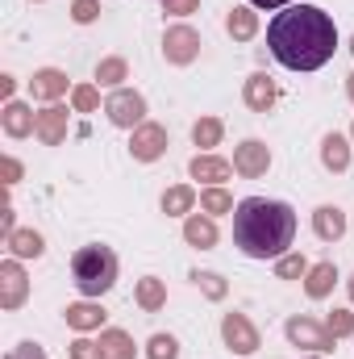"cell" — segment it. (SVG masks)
<instances>
[{
  "instance_id": "1",
  "label": "cell",
  "mask_w": 354,
  "mask_h": 359,
  "mask_svg": "<svg viewBox=\"0 0 354 359\" xmlns=\"http://www.w3.org/2000/svg\"><path fill=\"white\" fill-rule=\"evenodd\" d=\"M267 46L288 72H317L338 50V25L317 4H288L267 25Z\"/></svg>"
},
{
  "instance_id": "2",
  "label": "cell",
  "mask_w": 354,
  "mask_h": 359,
  "mask_svg": "<svg viewBox=\"0 0 354 359\" xmlns=\"http://www.w3.org/2000/svg\"><path fill=\"white\" fill-rule=\"evenodd\" d=\"M296 238V209L288 201L246 196L234 209V243L246 259H279Z\"/></svg>"
},
{
  "instance_id": "3",
  "label": "cell",
  "mask_w": 354,
  "mask_h": 359,
  "mask_svg": "<svg viewBox=\"0 0 354 359\" xmlns=\"http://www.w3.org/2000/svg\"><path fill=\"white\" fill-rule=\"evenodd\" d=\"M71 276H76V288L84 292V297H104L113 284H117V255H113V247H104V243H88V247H80L76 255H71Z\"/></svg>"
},
{
  "instance_id": "4",
  "label": "cell",
  "mask_w": 354,
  "mask_h": 359,
  "mask_svg": "<svg viewBox=\"0 0 354 359\" xmlns=\"http://www.w3.org/2000/svg\"><path fill=\"white\" fill-rule=\"evenodd\" d=\"M283 334H288V343H292V347H304V351H317V355H325V351H334V347H338V339L325 330V322L304 318V313L288 318V322H283Z\"/></svg>"
},
{
  "instance_id": "5",
  "label": "cell",
  "mask_w": 354,
  "mask_h": 359,
  "mask_svg": "<svg viewBox=\"0 0 354 359\" xmlns=\"http://www.w3.org/2000/svg\"><path fill=\"white\" fill-rule=\"evenodd\" d=\"M221 339H225V347L234 351V355H255L259 347H263V334H259V326L246 318V313H225L221 318Z\"/></svg>"
},
{
  "instance_id": "6",
  "label": "cell",
  "mask_w": 354,
  "mask_h": 359,
  "mask_svg": "<svg viewBox=\"0 0 354 359\" xmlns=\"http://www.w3.org/2000/svg\"><path fill=\"white\" fill-rule=\"evenodd\" d=\"M104 113H108L113 126H121V130H138V126L146 121V96L134 92V88H117L108 100H104Z\"/></svg>"
},
{
  "instance_id": "7",
  "label": "cell",
  "mask_w": 354,
  "mask_h": 359,
  "mask_svg": "<svg viewBox=\"0 0 354 359\" xmlns=\"http://www.w3.org/2000/svg\"><path fill=\"white\" fill-rule=\"evenodd\" d=\"M196 55H200V34H196L192 25H171V29L163 34V59H167L171 67L196 63Z\"/></svg>"
},
{
  "instance_id": "8",
  "label": "cell",
  "mask_w": 354,
  "mask_h": 359,
  "mask_svg": "<svg viewBox=\"0 0 354 359\" xmlns=\"http://www.w3.org/2000/svg\"><path fill=\"white\" fill-rule=\"evenodd\" d=\"M129 155H134L138 163H155V159H163V155H167V126H159V121H142V126L134 130V138H129Z\"/></svg>"
},
{
  "instance_id": "9",
  "label": "cell",
  "mask_w": 354,
  "mask_h": 359,
  "mask_svg": "<svg viewBox=\"0 0 354 359\" xmlns=\"http://www.w3.org/2000/svg\"><path fill=\"white\" fill-rule=\"evenodd\" d=\"M29 301V276L21 268V259H4L0 264V309H21Z\"/></svg>"
},
{
  "instance_id": "10",
  "label": "cell",
  "mask_w": 354,
  "mask_h": 359,
  "mask_svg": "<svg viewBox=\"0 0 354 359\" xmlns=\"http://www.w3.org/2000/svg\"><path fill=\"white\" fill-rule=\"evenodd\" d=\"M267 168H271V147L259 142V138H246V142L234 151V172H238L242 180L267 176Z\"/></svg>"
},
{
  "instance_id": "11",
  "label": "cell",
  "mask_w": 354,
  "mask_h": 359,
  "mask_svg": "<svg viewBox=\"0 0 354 359\" xmlns=\"http://www.w3.org/2000/svg\"><path fill=\"white\" fill-rule=\"evenodd\" d=\"M67 130H71V113H67V104H46V109L38 113V130H34V138H38L42 147H59V142L67 138Z\"/></svg>"
},
{
  "instance_id": "12",
  "label": "cell",
  "mask_w": 354,
  "mask_h": 359,
  "mask_svg": "<svg viewBox=\"0 0 354 359\" xmlns=\"http://www.w3.org/2000/svg\"><path fill=\"white\" fill-rule=\"evenodd\" d=\"M242 100H246L250 113H271L275 100H279V84H275L267 72H255V76L242 84Z\"/></svg>"
},
{
  "instance_id": "13",
  "label": "cell",
  "mask_w": 354,
  "mask_h": 359,
  "mask_svg": "<svg viewBox=\"0 0 354 359\" xmlns=\"http://www.w3.org/2000/svg\"><path fill=\"white\" fill-rule=\"evenodd\" d=\"M0 126H4L8 138H29V134L38 130V113H34L29 104H21V100H4V109H0Z\"/></svg>"
},
{
  "instance_id": "14",
  "label": "cell",
  "mask_w": 354,
  "mask_h": 359,
  "mask_svg": "<svg viewBox=\"0 0 354 359\" xmlns=\"http://www.w3.org/2000/svg\"><path fill=\"white\" fill-rule=\"evenodd\" d=\"M67 72H59V67H38L34 72V80H29V92H34V100H46V104H59V96H67Z\"/></svg>"
},
{
  "instance_id": "15",
  "label": "cell",
  "mask_w": 354,
  "mask_h": 359,
  "mask_svg": "<svg viewBox=\"0 0 354 359\" xmlns=\"http://www.w3.org/2000/svg\"><path fill=\"white\" fill-rule=\"evenodd\" d=\"M187 176L204 180L208 188H221L225 180L234 176V163H229V159H221V155H196V159L187 163Z\"/></svg>"
},
{
  "instance_id": "16",
  "label": "cell",
  "mask_w": 354,
  "mask_h": 359,
  "mask_svg": "<svg viewBox=\"0 0 354 359\" xmlns=\"http://www.w3.org/2000/svg\"><path fill=\"white\" fill-rule=\"evenodd\" d=\"M63 318H67V326H71V330H76V334H88V330H104V318H108V313H104V309H100V301H76V305H67V313H63Z\"/></svg>"
},
{
  "instance_id": "17",
  "label": "cell",
  "mask_w": 354,
  "mask_h": 359,
  "mask_svg": "<svg viewBox=\"0 0 354 359\" xmlns=\"http://www.w3.org/2000/svg\"><path fill=\"white\" fill-rule=\"evenodd\" d=\"M183 243L196 247V251H213L217 247V222L208 213H187L183 222Z\"/></svg>"
},
{
  "instance_id": "18",
  "label": "cell",
  "mask_w": 354,
  "mask_h": 359,
  "mask_svg": "<svg viewBox=\"0 0 354 359\" xmlns=\"http://www.w3.org/2000/svg\"><path fill=\"white\" fill-rule=\"evenodd\" d=\"M225 29H229L234 42H250V38L259 34V8H255V4L229 8V13H225Z\"/></svg>"
},
{
  "instance_id": "19",
  "label": "cell",
  "mask_w": 354,
  "mask_h": 359,
  "mask_svg": "<svg viewBox=\"0 0 354 359\" xmlns=\"http://www.w3.org/2000/svg\"><path fill=\"white\" fill-rule=\"evenodd\" d=\"M313 230H317L321 243H338V238L346 234V213H342L338 205H321V209L313 213Z\"/></svg>"
},
{
  "instance_id": "20",
  "label": "cell",
  "mask_w": 354,
  "mask_h": 359,
  "mask_svg": "<svg viewBox=\"0 0 354 359\" xmlns=\"http://www.w3.org/2000/svg\"><path fill=\"white\" fill-rule=\"evenodd\" d=\"M134 301H138L142 313H159V309L167 305V284H163L159 276H142L138 288H134Z\"/></svg>"
},
{
  "instance_id": "21",
  "label": "cell",
  "mask_w": 354,
  "mask_h": 359,
  "mask_svg": "<svg viewBox=\"0 0 354 359\" xmlns=\"http://www.w3.org/2000/svg\"><path fill=\"white\" fill-rule=\"evenodd\" d=\"M334 284H338V268H334L330 259L313 264V268H309V276H304V292H309L313 301H325V297L334 292Z\"/></svg>"
},
{
  "instance_id": "22",
  "label": "cell",
  "mask_w": 354,
  "mask_h": 359,
  "mask_svg": "<svg viewBox=\"0 0 354 359\" xmlns=\"http://www.w3.org/2000/svg\"><path fill=\"white\" fill-rule=\"evenodd\" d=\"M321 163H325V172H346L351 168V142L342 134H325L321 138Z\"/></svg>"
},
{
  "instance_id": "23",
  "label": "cell",
  "mask_w": 354,
  "mask_h": 359,
  "mask_svg": "<svg viewBox=\"0 0 354 359\" xmlns=\"http://www.w3.org/2000/svg\"><path fill=\"white\" fill-rule=\"evenodd\" d=\"M196 201H200V196H196L192 184H171V188L163 192V213H167V217H187V213L196 209Z\"/></svg>"
},
{
  "instance_id": "24",
  "label": "cell",
  "mask_w": 354,
  "mask_h": 359,
  "mask_svg": "<svg viewBox=\"0 0 354 359\" xmlns=\"http://www.w3.org/2000/svg\"><path fill=\"white\" fill-rule=\"evenodd\" d=\"M100 355L104 359H138V347L125 330H100Z\"/></svg>"
},
{
  "instance_id": "25",
  "label": "cell",
  "mask_w": 354,
  "mask_h": 359,
  "mask_svg": "<svg viewBox=\"0 0 354 359\" xmlns=\"http://www.w3.org/2000/svg\"><path fill=\"white\" fill-rule=\"evenodd\" d=\"M4 243H8V251H13V259H38V255L46 251V243H42L38 230H13Z\"/></svg>"
},
{
  "instance_id": "26",
  "label": "cell",
  "mask_w": 354,
  "mask_h": 359,
  "mask_svg": "<svg viewBox=\"0 0 354 359\" xmlns=\"http://www.w3.org/2000/svg\"><path fill=\"white\" fill-rule=\"evenodd\" d=\"M221 138H225L221 117H200V121L192 126V142H196L204 155H213V147H221Z\"/></svg>"
},
{
  "instance_id": "27",
  "label": "cell",
  "mask_w": 354,
  "mask_h": 359,
  "mask_svg": "<svg viewBox=\"0 0 354 359\" xmlns=\"http://www.w3.org/2000/svg\"><path fill=\"white\" fill-rule=\"evenodd\" d=\"M121 80H129V63L121 55H108L96 63V84L100 88H121Z\"/></svg>"
},
{
  "instance_id": "28",
  "label": "cell",
  "mask_w": 354,
  "mask_h": 359,
  "mask_svg": "<svg viewBox=\"0 0 354 359\" xmlns=\"http://www.w3.org/2000/svg\"><path fill=\"white\" fill-rule=\"evenodd\" d=\"M238 205H234V196L225 192V188H204L200 192V213H208V217H221V213H234Z\"/></svg>"
},
{
  "instance_id": "29",
  "label": "cell",
  "mask_w": 354,
  "mask_h": 359,
  "mask_svg": "<svg viewBox=\"0 0 354 359\" xmlns=\"http://www.w3.org/2000/svg\"><path fill=\"white\" fill-rule=\"evenodd\" d=\"M275 276H279V280H304V276H309V259H304L300 251H288V255L275 259Z\"/></svg>"
},
{
  "instance_id": "30",
  "label": "cell",
  "mask_w": 354,
  "mask_h": 359,
  "mask_svg": "<svg viewBox=\"0 0 354 359\" xmlns=\"http://www.w3.org/2000/svg\"><path fill=\"white\" fill-rule=\"evenodd\" d=\"M192 280H196V288H200L208 301H225V292H229L225 276H217V271H192Z\"/></svg>"
},
{
  "instance_id": "31",
  "label": "cell",
  "mask_w": 354,
  "mask_h": 359,
  "mask_svg": "<svg viewBox=\"0 0 354 359\" xmlns=\"http://www.w3.org/2000/svg\"><path fill=\"white\" fill-rule=\"evenodd\" d=\"M100 109V88L96 84H76L71 88V113H96Z\"/></svg>"
},
{
  "instance_id": "32",
  "label": "cell",
  "mask_w": 354,
  "mask_h": 359,
  "mask_svg": "<svg viewBox=\"0 0 354 359\" xmlns=\"http://www.w3.org/2000/svg\"><path fill=\"white\" fill-rule=\"evenodd\" d=\"M146 359H179V343L171 339V334H150Z\"/></svg>"
},
{
  "instance_id": "33",
  "label": "cell",
  "mask_w": 354,
  "mask_h": 359,
  "mask_svg": "<svg viewBox=\"0 0 354 359\" xmlns=\"http://www.w3.org/2000/svg\"><path fill=\"white\" fill-rule=\"evenodd\" d=\"M325 330H330L334 339H346V334H354V313H351V309H334V313L325 318Z\"/></svg>"
},
{
  "instance_id": "34",
  "label": "cell",
  "mask_w": 354,
  "mask_h": 359,
  "mask_svg": "<svg viewBox=\"0 0 354 359\" xmlns=\"http://www.w3.org/2000/svg\"><path fill=\"white\" fill-rule=\"evenodd\" d=\"M100 17V0H71V21L76 25H92Z\"/></svg>"
},
{
  "instance_id": "35",
  "label": "cell",
  "mask_w": 354,
  "mask_h": 359,
  "mask_svg": "<svg viewBox=\"0 0 354 359\" xmlns=\"http://www.w3.org/2000/svg\"><path fill=\"white\" fill-rule=\"evenodd\" d=\"M71 359H104V355H100V343H92V339H76V343H71Z\"/></svg>"
},
{
  "instance_id": "36",
  "label": "cell",
  "mask_w": 354,
  "mask_h": 359,
  "mask_svg": "<svg viewBox=\"0 0 354 359\" xmlns=\"http://www.w3.org/2000/svg\"><path fill=\"white\" fill-rule=\"evenodd\" d=\"M200 8V0H163V13L167 17H187V13H196Z\"/></svg>"
},
{
  "instance_id": "37",
  "label": "cell",
  "mask_w": 354,
  "mask_h": 359,
  "mask_svg": "<svg viewBox=\"0 0 354 359\" xmlns=\"http://www.w3.org/2000/svg\"><path fill=\"white\" fill-rule=\"evenodd\" d=\"M4 359H46V347H38V343H17Z\"/></svg>"
},
{
  "instance_id": "38",
  "label": "cell",
  "mask_w": 354,
  "mask_h": 359,
  "mask_svg": "<svg viewBox=\"0 0 354 359\" xmlns=\"http://www.w3.org/2000/svg\"><path fill=\"white\" fill-rule=\"evenodd\" d=\"M0 176H4V184H8V188H13V184L21 180V163H17L13 155H4V159H0Z\"/></svg>"
},
{
  "instance_id": "39",
  "label": "cell",
  "mask_w": 354,
  "mask_h": 359,
  "mask_svg": "<svg viewBox=\"0 0 354 359\" xmlns=\"http://www.w3.org/2000/svg\"><path fill=\"white\" fill-rule=\"evenodd\" d=\"M13 230H17V226H13V205H8V201H4V205H0V234H4V238H8V234H13Z\"/></svg>"
},
{
  "instance_id": "40",
  "label": "cell",
  "mask_w": 354,
  "mask_h": 359,
  "mask_svg": "<svg viewBox=\"0 0 354 359\" xmlns=\"http://www.w3.org/2000/svg\"><path fill=\"white\" fill-rule=\"evenodd\" d=\"M13 88H17V80H13V76H0V96H4V100H13Z\"/></svg>"
},
{
  "instance_id": "41",
  "label": "cell",
  "mask_w": 354,
  "mask_h": 359,
  "mask_svg": "<svg viewBox=\"0 0 354 359\" xmlns=\"http://www.w3.org/2000/svg\"><path fill=\"white\" fill-rule=\"evenodd\" d=\"M250 4H255V8H288L292 0H250Z\"/></svg>"
},
{
  "instance_id": "42",
  "label": "cell",
  "mask_w": 354,
  "mask_h": 359,
  "mask_svg": "<svg viewBox=\"0 0 354 359\" xmlns=\"http://www.w3.org/2000/svg\"><path fill=\"white\" fill-rule=\"evenodd\" d=\"M346 96H351V104H354V72L346 76Z\"/></svg>"
},
{
  "instance_id": "43",
  "label": "cell",
  "mask_w": 354,
  "mask_h": 359,
  "mask_svg": "<svg viewBox=\"0 0 354 359\" xmlns=\"http://www.w3.org/2000/svg\"><path fill=\"white\" fill-rule=\"evenodd\" d=\"M346 284H351V301H354V276H351V280H346Z\"/></svg>"
},
{
  "instance_id": "44",
  "label": "cell",
  "mask_w": 354,
  "mask_h": 359,
  "mask_svg": "<svg viewBox=\"0 0 354 359\" xmlns=\"http://www.w3.org/2000/svg\"><path fill=\"white\" fill-rule=\"evenodd\" d=\"M351 50H354V38H351Z\"/></svg>"
},
{
  "instance_id": "45",
  "label": "cell",
  "mask_w": 354,
  "mask_h": 359,
  "mask_svg": "<svg viewBox=\"0 0 354 359\" xmlns=\"http://www.w3.org/2000/svg\"><path fill=\"white\" fill-rule=\"evenodd\" d=\"M351 138H354V126H351Z\"/></svg>"
}]
</instances>
